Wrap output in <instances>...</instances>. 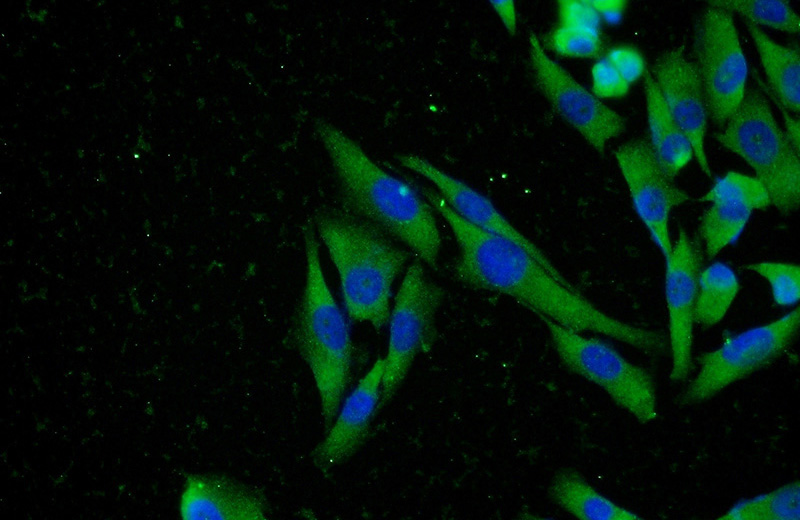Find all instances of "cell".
Instances as JSON below:
<instances>
[{
	"label": "cell",
	"mask_w": 800,
	"mask_h": 520,
	"mask_svg": "<svg viewBox=\"0 0 800 520\" xmlns=\"http://www.w3.org/2000/svg\"><path fill=\"white\" fill-rule=\"evenodd\" d=\"M314 227L336 269L348 316L380 332L388 324L392 287L407 252L347 209L319 213Z\"/></svg>",
	"instance_id": "obj_3"
},
{
	"label": "cell",
	"mask_w": 800,
	"mask_h": 520,
	"mask_svg": "<svg viewBox=\"0 0 800 520\" xmlns=\"http://www.w3.org/2000/svg\"><path fill=\"white\" fill-rule=\"evenodd\" d=\"M693 51L708 114L716 124L725 125L744 99L748 78L732 14L713 6L706 8L695 27Z\"/></svg>",
	"instance_id": "obj_9"
},
{
	"label": "cell",
	"mask_w": 800,
	"mask_h": 520,
	"mask_svg": "<svg viewBox=\"0 0 800 520\" xmlns=\"http://www.w3.org/2000/svg\"><path fill=\"white\" fill-rule=\"evenodd\" d=\"M716 140L742 158L766 189L771 206L787 215L800 204V152L781 129L765 96L748 89Z\"/></svg>",
	"instance_id": "obj_5"
},
{
	"label": "cell",
	"mask_w": 800,
	"mask_h": 520,
	"mask_svg": "<svg viewBox=\"0 0 800 520\" xmlns=\"http://www.w3.org/2000/svg\"><path fill=\"white\" fill-rule=\"evenodd\" d=\"M551 49L572 58H601L604 45L600 33L567 26H557L548 37Z\"/></svg>",
	"instance_id": "obj_26"
},
{
	"label": "cell",
	"mask_w": 800,
	"mask_h": 520,
	"mask_svg": "<svg viewBox=\"0 0 800 520\" xmlns=\"http://www.w3.org/2000/svg\"><path fill=\"white\" fill-rule=\"evenodd\" d=\"M774 99L787 111H800V55L798 49L771 39L760 27L745 21Z\"/></svg>",
	"instance_id": "obj_19"
},
{
	"label": "cell",
	"mask_w": 800,
	"mask_h": 520,
	"mask_svg": "<svg viewBox=\"0 0 800 520\" xmlns=\"http://www.w3.org/2000/svg\"><path fill=\"white\" fill-rule=\"evenodd\" d=\"M752 213L749 208L737 204L710 203L700 217L698 229L706 257L712 259L736 242Z\"/></svg>",
	"instance_id": "obj_21"
},
{
	"label": "cell",
	"mask_w": 800,
	"mask_h": 520,
	"mask_svg": "<svg viewBox=\"0 0 800 520\" xmlns=\"http://www.w3.org/2000/svg\"><path fill=\"white\" fill-rule=\"evenodd\" d=\"M178 508L184 520H266L269 517L267 499L259 489L211 474L186 477Z\"/></svg>",
	"instance_id": "obj_16"
},
{
	"label": "cell",
	"mask_w": 800,
	"mask_h": 520,
	"mask_svg": "<svg viewBox=\"0 0 800 520\" xmlns=\"http://www.w3.org/2000/svg\"><path fill=\"white\" fill-rule=\"evenodd\" d=\"M444 296L443 288L427 276L420 262L407 267L388 320L378 411L394 397L416 357L431 351L437 337L436 315Z\"/></svg>",
	"instance_id": "obj_8"
},
{
	"label": "cell",
	"mask_w": 800,
	"mask_h": 520,
	"mask_svg": "<svg viewBox=\"0 0 800 520\" xmlns=\"http://www.w3.org/2000/svg\"><path fill=\"white\" fill-rule=\"evenodd\" d=\"M740 290L734 269L715 261L701 269L695 306V323L710 328L721 322Z\"/></svg>",
	"instance_id": "obj_20"
},
{
	"label": "cell",
	"mask_w": 800,
	"mask_h": 520,
	"mask_svg": "<svg viewBox=\"0 0 800 520\" xmlns=\"http://www.w3.org/2000/svg\"><path fill=\"white\" fill-rule=\"evenodd\" d=\"M698 200L706 203L737 204L752 211L763 210L771 206L764 186L754 176L737 171H729L716 179Z\"/></svg>",
	"instance_id": "obj_24"
},
{
	"label": "cell",
	"mask_w": 800,
	"mask_h": 520,
	"mask_svg": "<svg viewBox=\"0 0 800 520\" xmlns=\"http://www.w3.org/2000/svg\"><path fill=\"white\" fill-rule=\"evenodd\" d=\"M397 159L401 166L428 180L447 204L465 221L523 247L551 275L564 283H570L544 252L513 226L485 195L422 156L410 153L399 155Z\"/></svg>",
	"instance_id": "obj_13"
},
{
	"label": "cell",
	"mask_w": 800,
	"mask_h": 520,
	"mask_svg": "<svg viewBox=\"0 0 800 520\" xmlns=\"http://www.w3.org/2000/svg\"><path fill=\"white\" fill-rule=\"evenodd\" d=\"M643 83L649 143L663 171L674 180L694 157L692 145L669 112L648 69L644 73Z\"/></svg>",
	"instance_id": "obj_17"
},
{
	"label": "cell",
	"mask_w": 800,
	"mask_h": 520,
	"mask_svg": "<svg viewBox=\"0 0 800 520\" xmlns=\"http://www.w3.org/2000/svg\"><path fill=\"white\" fill-rule=\"evenodd\" d=\"M590 4L594 7V9L599 13V15L605 18L609 22H617L626 6V2L623 0H589Z\"/></svg>",
	"instance_id": "obj_31"
},
{
	"label": "cell",
	"mask_w": 800,
	"mask_h": 520,
	"mask_svg": "<svg viewBox=\"0 0 800 520\" xmlns=\"http://www.w3.org/2000/svg\"><path fill=\"white\" fill-rule=\"evenodd\" d=\"M507 32L515 35L517 30L516 6L512 0H494L489 2Z\"/></svg>",
	"instance_id": "obj_30"
},
{
	"label": "cell",
	"mask_w": 800,
	"mask_h": 520,
	"mask_svg": "<svg viewBox=\"0 0 800 520\" xmlns=\"http://www.w3.org/2000/svg\"><path fill=\"white\" fill-rule=\"evenodd\" d=\"M384 358L379 357L347 396L326 436L312 452L314 465L328 472L349 458L367 436L378 411Z\"/></svg>",
	"instance_id": "obj_15"
},
{
	"label": "cell",
	"mask_w": 800,
	"mask_h": 520,
	"mask_svg": "<svg viewBox=\"0 0 800 520\" xmlns=\"http://www.w3.org/2000/svg\"><path fill=\"white\" fill-rule=\"evenodd\" d=\"M592 93L599 99L625 96L630 85L606 57L599 58L591 69Z\"/></svg>",
	"instance_id": "obj_27"
},
{
	"label": "cell",
	"mask_w": 800,
	"mask_h": 520,
	"mask_svg": "<svg viewBox=\"0 0 800 520\" xmlns=\"http://www.w3.org/2000/svg\"><path fill=\"white\" fill-rule=\"evenodd\" d=\"M550 499L579 520H640L642 517L597 491L578 471L565 469L552 479Z\"/></svg>",
	"instance_id": "obj_18"
},
{
	"label": "cell",
	"mask_w": 800,
	"mask_h": 520,
	"mask_svg": "<svg viewBox=\"0 0 800 520\" xmlns=\"http://www.w3.org/2000/svg\"><path fill=\"white\" fill-rule=\"evenodd\" d=\"M538 317L547 328L558 358L569 371L598 386L638 422L648 424L658 418L656 384L647 369L629 361L598 337Z\"/></svg>",
	"instance_id": "obj_6"
},
{
	"label": "cell",
	"mask_w": 800,
	"mask_h": 520,
	"mask_svg": "<svg viewBox=\"0 0 800 520\" xmlns=\"http://www.w3.org/2000/svg\"><path fill=\"white\" fill-rule=\"evenodd\" d=\"M709 6L737 13L746 22L774 30L797 34L800 30L798 13L783 0H712Z\"/></svg>",
	"instance_id": "obj_23"
},
{
	"label": "cell",
	"mask_w": 800,
	"mask_h": 520,
	"mask_svg": "<svg viewBox=\"0 0 800 520\" xmlns=\"http://www.w3.org/2000/svg\"><path fill=\"white\" fill-rule=\"evenodd\" d=\"M411 184L450 227L458 246L452 273L460 283L503 294L565 328L600 334L652 356L666 352L668 342L661 332L605 313L571 283L551 275L523 247L465 221L433 188Z\"/></svg>",
	"instance_id": "obj_1"
},
{
	"label": "cell",
	"mask_w": 800,
	"mask_h": 520,
	"mask_svg": "<svg viewBox=\"0 0 800 520\" xmlns=\"http://www.w3.org/2000/svg\"><path fill=\"white\" fill-rule=\"evenodd\" d=\"M800 518V483L783 484L760 495L733 504L721 520H798Z\"/></svg>",
	"instance_id": "obj_22"
},
{
	"label": "cell",
	"mask_w": 800,
	"mask_h": 520,
	"mask_svg": "<svg viewBox=\"0 0 800 520\" xmlns=\"http://www.w3.org/2000/svg\"><path fill=\"white\" fill-rule=\"evenodd\" d=\"M528 45L536 86L560 117L596 151L604 152L607 143L625 130L621 115L554 61L533 32L529 34Z\"/></svg>",
	"instance_id": "obj_10"
},
{
	"label": "cell",
	"mask_w": 800,
	"mask_h": 520,
	"mask_svg": "<svg viewBox=\"0 0 800 520\" xmlns=\"http://www.w3.org/2000/svg\"><path fill=\"white\" fill-rule=\"evenodd\" d=\"M314 131L336 175L346 209L404 243L436 269L442 237L433 208L416 188L385 171L333 123L318 119Z\"/></svg>",
	"instance_id": "obj_2"
},
{
	"label": "cell",
	"mask_w": 800,
	"mask_h": 520,
	"mask_svg": "<svg viewBox=\"0 0 800 520\" xmlns=\"http://www.w3.org/2000/svg\"><path fill=\"white\" fill-rule=\"evenodd\" d=\"M559 25L600 33L601 16L589 0L558 2Z\"/></svg>",
	"instance_id": "obj_28"
},
{
	"label": "cell",
	"mask_w": 800,
	"mask_h": 520,
	"mask_svg": "<svg viewBox=\"0 0 800 520\" xmlns=\"http://www.w3.org/2000/svg\"><path fill=\"white\" fill-rule=\"evenodd\" d=\"M665 259L664 297L671 354L669 379L684 381L693 366V340L698 278L703 251L698 241L680 228Z\"/></svg>",
	"instance_id": "obj_12"
},
{
	"label": "cell",
	"mask_w": 800,
	"mask_h": 520,
	"mask_svg": "<svg viewBox=\"0 0 800 520\" xmlns=\"http://www.w3.org/2000/svg\"><path fill=\"white\" fill-rule=\"evenodd\" d=\"M650 72L669 112L689 139L698 166L711 177L705 148L709 114L702 83L685 47L678 45L664 51Z\"/></svg>",
	"instance_id": "obj_14"
},
{
	"label": "cell",
	"mask_w": 800,
	"mask_h": 520,
	"mask_svg": "<svg viewBox=\"0 0 800 520\" xmlns=\"http://www.w3.org/2000/svg\"><path fill=\"white\" fill-rule=\"evenodd\" d=\"M614 157L636 214L666 258L672 247L670 213L686 203L689 194L666 175L646 139L621 144L614 151Z\"/></svg>",
	"instance_id": "obj_11"
},
{
	"label": "cell",
	"mask_w": 800,
	"mask_h": 520,
	"mask_svg": "<svg viewBox=\"0 0 800 520\" xmlns=\"http://www.w3.org/2000/svg\"><path fill=\"white\" fill-rule=\"evenodd\" d=\"M744 270L763 278L769 285L774 303L792 307L800 299V267L788 261L761 260L742 266Z\"/></svg>",
	"instance_id": "obj_25"
},
{
	"label": "cell",
	"mask_w": 800,
	"mask_h": 520,
	"mask_svg": "<svg viewBox=\"0 0 800 520\" xmlns=\"http://www.w3.org/2000/svg\"><path fill=\"white\" fill-rule=\"evenodd\" d=\"M304 287L292 342L315 383L323 425L333 422L348 386L353 345L343 312L326 281L315 230L304 225Z\"/></svg>",
	"instance_id": "obj_4"
},
{
	"label": "cell",
	"mask_w": 800,
	"mask_h": 520,
	"mask_svg": "<svg viewBox=\"0 0 800 520\" xmlns=\"http://www.w3.org/2000/svg\"><path fill=\"white\" fill-rule=\"evenodd\" d=\"M800 326L795 307L777 319L728 337L719 347L697 358L698 371L677 396L682 407L706 402L732 384L779 358L792 344Z\"/></svg>",
	"instance_id": "obj_7"
},
{
	"label": "cell",
	"mask_w": 800,
	"mask_h": 520,
	"mask_svg": "<svg viewBox=\"0 0 800 520\" xmlns=\"http://www.w3.org/2000/svg\"><path fill=\"white\" fill-rule=\"evenodd\" d=\"M605 57L629 85L643 77L647 70L642 54L631 46L615 47Z\"/></svg>",
	"instance_id": "obj_29"
}]
</instances>
